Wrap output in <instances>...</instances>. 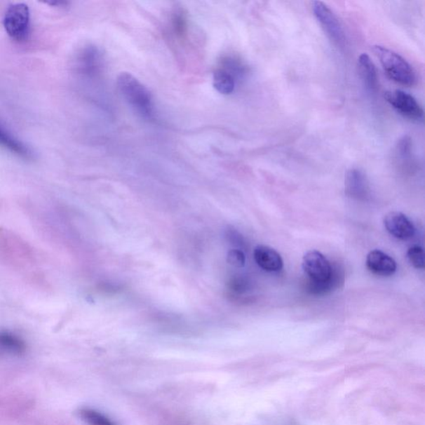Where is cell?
Returning a JSON list of instances; mask_svg holds the SVG:
<instances>
[{"label":"cell","mask_w":425,"mask_h":425,"mask_svg":"<svg viewBox=\"0 0 425 425\" xmlns=\"http://www.w3.org/2000/svg\"><path fill=\"white\" fill-rule=\"evenodd\" d=\"M344 283V271L340 265L332 266V274L327 281L323 283L310 282L309 290L315 295H323L341 287Z\"/></svg>","instance_id":"15"},{"label":"cell","mask_w":425,"mask_h":425,"mask_svg":"<svg viewBox=\"0 0 425 425\" xmlns=\"http://www.w3.org/2000/svg\"><path fill=\"white\" fill-rule=\"evenodd\" d=\"M226 236L229 238V241L237 247H243L244 241L242 235L234 229H229Z\"/></svg>","instance_id":"23"},{"label":"cell","mask_w":425,"mask_h":425,"mask_svg":"<svg viewBox=\"0 0 425 425\" xmlns=\"http://www.w3.org/2000/svg\"><path fill=\"white\" fill-rule=\"evenodd\" d=\"M212 84L220 93L229 95L236 87V80L228 72L222 69H217L212 75Z\"/></svg>","instance_id":"17"},{"label":"cell","mask_w":425,"mask_h":425,"mask_svg":"<svg viewBox=\"0 0 425 425\" xmlns=\"http://www.w3.org/2000/svg\"><path fill=\"white\" fill-rule=\"evenodd\" d=\"M359 75L366 89L370 93H375L378 89V76L377 69L372 58L366 53L361 54L357 62Z\"/></svg>","instance_id":"14"},{"label":"cell","mask_w":425,"mask_h":425,"mask_svg":"<svg viewBox=\"0 0 425 425\" xmlns=\"http://www.w3.org/2000/svg\"><path fill=\"white\" fill-rule=\"evenodd\" d=\"M222 62V69L231 74L235 80L237 81V79L243 78L244 74H245L246 67L241 61L238 60V58L233 57L225 58Z\"/></svg>","instance_id":"19"},{"label":"cell","mask_w":425,"mask_h":425,"mask_svg":"<svg viewBox=\"0 0 425 425\" xmlns=\"http://www.w3.org/2000/svg\"><path fill=\"white\" fill-rule=\"evenodd\" d=\"M0 147L25 161L34 159V152L6 126L0 123Z\"/></svg>","instance_id":"11"},{"label":"cell","mask_w":425,"mask_h":425,"mask_svg":"<svg viewBox=\"0 0 425 425\" xmlns=\"http://www.w3.org/2000/svg\"><path fill=\"white\" fill-rule=\"evenodd\" d=\"M102 56L96 46L88 45L80 51L76 58V69L79 74L88 79L98 78L103 67Z\"/></svg>","instance_id":"8"},{"label":"cell","mask_w":425,"mask_h":425,"mask_svg":"<svg viewBox=\"0 0 425 425\" xmlns=\"http://www.w3.org/2000/svg\"><path fill=\"white\" fill-rule=\"evenodd\" d=\"M227 262L235 268H243L246 263L245 255L241 250H232L228 252Z\"/></svg>","instance_id":"21"},{"label":"cell","mask_w":425,"mask_h":425,"mask_svg":"<svg viewBox=\"0 0 425 425\" xmlns=\"http://www.w3.org/2000/svg\"><path fill=\"white\" fill-rule=\"evenodd\" d=\"M373 51L389 78L407 87L415 84L416 74L412 66L400 54L379 45L374 46Z\"/></svg>","instance_id":"3"},{"label":"cell","mask_w":425,"mask_h":425,"mask_svg":"<svg viewBox=\"0 0 425 425\" xmlns=\"http://www.w3.org/2000/svg\"><path fill=\"white\" fill-rule=\"evenodd\" d=\"M173 28L175 33L182 35L187 30V17L182 10L175 11L173 17Z\"/></svg>","instance_id":"22"},{"label":"cell","mask_w":425,"mask_h":425,"mask_svg":"<svg viewBox=\"0 0 425 425\" xmlns=\"http://www.w3.org/2000/svg\"><path fill=\"white\" fill-rule=\"evenodd\" d=\"M407 257L411 265L417 269H424V252L423 248L420 246H413L409 248L407 252Z\"/></svg>","instance_id":"20"},{"label":"cell","mask_w":425,"mask_h":425,"mask_svg":"<svg viewBox=\"0 0 425 425\" xmlns=\"http://www.w3.org/2000/svg\"><path fill=\"white\" fill-rule=\"evenodd\" d=\"M0 259L15 269H27L36 264L34 248L20 235L8 229H0Z\"/></svg>","instance_id":"1"},{"label":"cell","mask_w":425,"mask_h":425,"mask_svg":"<svg viewBox=\"0 0 425 425\" xmlns=\"http://www.w3.org/2000/svg\"><path fill=\"white\" fill-rule=\"evenodd\" d=\"M26 351L24 340L18 335L8 331L0 332V352L11 356H21Z\"/></svg>","instance_id":"16"},{"label":"cell","mask_w":425,"mask_h":425,"mask_svg":"<svg viewBox=\"0 0 425 425\" xmlns=\"http://www.w3.org/2000/svg\"><path fill=\"white\" fill-rule=\"evenodd\" d=\"M81 419L89 425H116L105 414L92 409H83L79 411Z\"/></svg>","instance_id":"18"},{"label":"cell","mask_w":425,"mask_h":425,"mask_svg":"<svg viewBox=\"0 0 425 425\" xmlns=\"http://www.w3.org/2000/svg\"><path fill=\"white\" fill-rule=\"evenodd\" d=\"M302 269L309 276L310 282L323 283L331 276L332 265L322 252L311 250L302 259Z\"/></svg>","instance_id":"7"},{"label":"cell","mask_w":425,"mask_h":425,"mask_svg":"<svg viewBox=\"0 0 425 425\" xmlns=\"http://www.w3.org/2000/svg\"><path fill=\"white\" fill-rule=\"evenodd\" d=\"M256 264L266 272H279L283 268L281 255L274 248L266 245H259L253 252Z\"/></svg>","instance_id":"13"},{"label":"cell","mask_w":425,"mask_h":425,"mask_svg":"<svg viewBox=\"0 0 425 425\" xmlns=\"http://www.w3.org/2000/svg\"><path fill=\"white\" fill-rule=\"evenodd\" d=\"M311 7H313L316 19L318 20L328 37L337 46L344 47L346 41L344 30H343L341 22L339 21L337 16L335 15L331 8L321 1L313 2Z\"/></svg>","instance_id":"5"},{"label":"cell","mask_w":425,"mask_h":425,"mask_svg":"<svg viewBox=\"0 0 425 425\" xmlns=\"http://www.w3.org/2000/svg\"><path fill=\"white\" fill-rule=\"evenodd\" d=\"M366 267L374 274L390 277L397 269L396 262L381 250L370 251L366 257Z\"/></svg>","instance_id":"12"},{"label":"cell","mask_w":425,"mask_h":425,"mask_svg":"<svg viewBox=\"0 0 425 425\" xmlns=\"http://www.w3.org/2000/svg\"><path fill=\"white\" fill-rule=\"evenodd\" d=\"M117 88L124 100L144 119H151L154 105L149 90L128 72H121L117 79Z\"/></svg>","instance_id":"2"},{"label":"cell","mask_w":425,"mask_h":425,"mask_svg":"<svg viewBox=\"0 0 425 425\" xmlns=\"http://www.w3.org/2000/svg\"><path fill=\"white\" fill-rule=\"evenodd\" d=\"M386 100L401 116L412 121H421L424 111L416 99L409 93L401 90L387 92Z\"/></svg>","instance_id":"6"},{"label":"cell","mask_w":425,"mask_h":425,"mask_svg":"<svg viewBox=\"0 0 425 425\" xmlns=\"http://www.w3.org/2000/svg\"><path fill=\"white\" fill-rule=\"evenodd\" d=\"M4 30L17 43H25L31 33V16L28 6L24 3L12 4L3 19Z\"/></svg>","instance_id":"4"},{"label":"cell","mask_w":425,"mask_h":425,"mask_svg":"<svg viewBox=\"0 0 425 425\" xmlns=\"http://www.w3.org/2000/svg\"><path fill=\"white\" fill-rule=\"evenodd\" d=\"M384 224L389 234L400 241H408L414 237L415 228L410 220L400 212H389L384 219Z\"/></svg>","instance_id":"9"},{"label":"cell","mask_w":425,"mask_h":425,"mask_svg":"<svg viewBox=\"0 0 425 425\" xmlns=\"http://www.w3.org/2000/svg\"><path fill=\"white\" fill-rule=\"evenodd\" d=\"M345 191L348 196L357 201H366L370 196V185L366 175L359 169L347 170L345 176Z\"/></svg>","instance_id":"10"}]
</instances>
